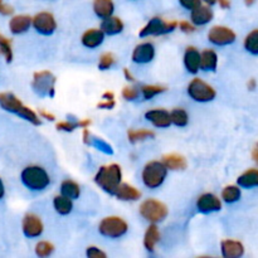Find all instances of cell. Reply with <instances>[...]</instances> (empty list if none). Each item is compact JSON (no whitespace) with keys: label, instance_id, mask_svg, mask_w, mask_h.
Here are the masks:
<instances>
[{"label":"cell","instance_id":"1","mask_svg":"<svg viewBox=\"0 0 258 258\" xmlns=\"http://www.w3.org/2000/svg\"><path fill=\"white\" fill-rule=\"evenodd\" d=\"M0 107L5 111H9V112L17 113L18 116L29 121L33 125H40L39 116L32 108L25 106L14 93L0 92Z\"/></svg>","mask_w":258,"mask_h":258},{"label":"cell","instance_id":"2","mask_svg":"<svg viewBox=\"0 0 258 258\" xmlns=\"http://www.w3.org/2000/svg\"><path fill=\"white\" fill-rule=\"evenodd\" d=\"M122 180V171L117 164L103 165L98 169L95 176V181L100 188H102L106 193L115 196V191L120 186Z\"/></svg>","mask_w":258,"mask_h":258},{"label":"cell","instance_id":"3","mask_svg":"<svg viewBox=\"0 0 258 258\" xmlns=\"http://www.w3.org/2000/svg\"><path fill=\"white\" fill-rule=\"evenodd\" d=\"M166 174H168V168L163 161H150L146 164L143 170V181L148 188H159L165 180Z\"/></svg>","mask_w":258,"mask_h":258},{"label":"cell","instance_id":"4","mask_svg":"<svg viewBox=\"0 0 258 258\" xmlns=\"http://www.w3.org/2000/svg\"><path fill=\"white\" fill-rule=\"evenodd\" d=\"M22 181L32 190H43L49 185V175L40 166H28L22 171Z\"/></svg>","mask_w":258,"mask_h":258},{"label":"cell","instance_id":"5","mask_svg":"<svg viewBox=\"0 0 258 258\" xmlns=\"http://www.w3.org/2000/svg\"><path fill=\"white\" fill-rule=\"evenodd\" d=\"M128 226L122 218L120 217H106L100 222L98 231L102 236L108 238H120L127 232Z\"/></svg>","mask_w":258,"mask_h":258},{"label":"cell","instance_id":"6","mask_svg":"<svg viewBox=\"0 0 258 258\" xmlns=\"http://www.w3.org/2000/svg\"><path fill=\"white\" fill-rule=\"evenodd\" d=\"M55 77L49 71L35 72L33 76L32 87L34 92L39 96H49L53 97L55 92Z\"/></svg>","mask_w":258,"mask_h":258},{"label":"cell","instance_id":"7","mask_svg":"<svg viewBox=\"0 0 258 258\" xmlns=\"http://www.w3.org/2000/svg\"><path fill=\"white\" fill-rule=\"evenodd\" d=\"M140 214L151 223L164 221L168 216V208L164 203L156 199H148L140 206Z\"/></svg>","mask_w":258,"mask_h":258},{"label":"cell","instance_id":"8","mask_svg":"<svg viewBox=\"0 0 258 258\" xmlns=\"http://www.w3.org/2000/svg\"><path fill=\"white\" fill-rule=\"evenodd\" d=\"M188 95L198 102H208L216 97V90L201 78H194L188 86Z\"/></svg>","mask_w":258,"mask_h":258},{"label":"cell","instance_id":"9","mask_svg":"<svg viewBox=\"0 0 258 258\" xmlns=\"http://www.w3.org/2000/svg\"><path fill=\"white\" fill-rule=\"evenodd\" d=\"M178 27V23L171 20V22H165L161 18L154 17L148 22V24L140 30L139 35L140 37H150V35H161L166 34L169 32H173Z\"/></svg>","mask_w":258,"mask_h":258},{"label":"cell","instance_id":"10","mask_svg":"<svg viewBox=\"0 0 258 258\" xmlns=\"http://www.w3.org/2000/svg\"><path fill=\"white\" fill-rule=\"evenodd\" d=\"M33 27L38 33L43 35H50L57 29V23L52 13L40 12L33 18Z\"/></svg>","mask_w":258,"mask_h":258},{"label":"cell","instance_id":"11","mask_svg":"<svg viewBox=\"0 0 258 258\" xmlns=\"http://www.w3.org/2000/svg\"><path fill=\"white\" fill-rule=\"evenodd\" d=\"M209 42L216 45L232 44L236 40V33L227 27L216 25L208 33Z\"/></svg>","mask_w":258,"mask_h":258},{"label":"cell","instance_id":"12","mask_svg":"<svg viewBox=\"0 0 258 258\" xmlns=\"http://www.w3.org/2000/svg\"><path fill=\"white\" fill-rule=\"evenodd\" d=\"M197 208L201 213H212L218 212L222 208L221 199L212 193H206L201 196L197 201Z\"/></svg>","mask_w":258,"mask_h":258},{"label":"cell","instance_id":"13","mask_svg":"<svg viewBox=\"0 0 258 258\" xmlns=\"http://www.w3.org/2000/svg\"><path fill=\"white\" fill-rule=\"evenodd\" d=\"M23 232L29 238H35L43 233V223L35 214H27L23 219Z\"/></svg>","mask_w":258,"mask_h":258},{"label":"cell","instance_id":"14","mask_svg":"<svg viewBox=\"0 0 258 258\" xmlns=\"http://www.w3.org/2000/svg\"><path fill=\"white\" fill-rule=\"evenodd\" d=\"M155 57V48L151 43H143L136 45L133 52V60L135 63H149Z\"/></svg>","mask_w":258,"mask_h":258},{"label":"cell","instance_id":"15","mask_svg":"<svg viewBox=\"0 0 258 258\" xmlns=\"http://www.w3.org/2000/svg\"><path fill=\"white\" fill-rule=\"evenodd\" d=\"M145 117L153 123L156 127H169L171 125V116L170 112H168L166 110H163V108H156V110H150L146 112Z\"/></svg>","mask_w":258,"mask_h":258},{"label":"cell","instance_id":"16","mask_svg":"<svg viewBox=\"0 0 258 258\" xmlns=\"http://www.w3.org/2000/svg\"><path fill=\"white\" fill-rule=\"evenodd\" d=\"M184 64L188 72L197 73L201 70V52L196 47H188L184 53Z\"/></svg>","mask_w":258,"mask_h":258},{"label":"cell","instance_id":"17","mask_svg":"<svg viewBox=\"0 0 258 258\" xmlns=\"http://www.w3.org/2000/svg\"><path fill=\"white\" fill-rule=\"evenodd\" d=\"M222 254L226 258H238L244 253V247L241 242L233 239H224L222 241Z\"/></svg>","mask_w":258,"mask_h":258},{"label":"cell","instance_id":"18","mask_svg":"<svg viewBox=\"0 0 258 258\" xmlns=\"http://www.w3.org/2000/svg\"><path fill=\"white\" fill-rule=\"evenodd\" d=\"M32 23H33V19L29 17V15H25V14L15 15V17H13L9 22L10 32H12L13 34H22V33L27 32V30L29 29Z\"/></svg>","mask_w":258,"mask_h":258},{"label":"cell","instance_id":"19","mask_svg":"<svg viewBox=\"0 0 258 258\" xmlns=\"http://www.w3.org/2000/svg\"><path fill=\"white\" fill-rule=\"evenodd\" d=\"M191 22L196 25L208 24L213 19V12L209 5H199L194 10H191Z\"/></svg>","mask_w":258,"mask_h":258},{"label":"cell","instance_id":"20","mask_svg":"<svg viewBox=\"0 0 258 258\" xmlns=\"http://www.w3.org/2000/svg\"><path fill=\"white\" fill-rule=\"evenodd\" d=\"M105 39V33L102 29H88L83 33L81 42L87 48H96Z\"/></svg>","mask_w":258,"mask_h":258},{"label":"cell","instance_id":"21","mask_svg":"<svg viewBox=\"0 0 258 258\" xmlns=\"http://www.w3.org/2000/svg\"><path fill=\"white\" fill-rule=\"evenodd\" d=\"M101 29L103 30L105 34H108V35L118 34V33L122 32L123 22L120 19V18L111 15V17L106 18V19H102Z\"/></svg>","mask_w":258,"mask_h":258},{"label":"cell","instance_id":"22","mask_svg":"<svg viewBox=\"0 0 258 258\" xmlns=\"http://www.w3.org/2000/svg\"><path fill=\"white\" fill-rule=\"evenodd\" d=\"M115 197L120 201H138L140 199L141 193L136 188H134L130 184H120L117 190L115 191Z\"/></svg>","mask_w":258,"mask_h":258},{"label":"cell","instance_id":"23","mask_svg":"<svg viewBox=\"0 0 258 258\" xmlns=\"http://www.w3.org/2000/svg\"><path fill=\"white\" fill-rule=\"evenodd\" d=\"M115 10V4L112 0H93V12L101 19L111 17Z\"/></svg>","mask_w":258,"mask_h":258},{"label":"cell","instance_id":"24","mask_svg":"<svg viewBox=\"0 0 258 258\" xmlns=\"http://www.w3.org/2000/svg\"><path fill=\"white\" fill-rule=\"evenodd\" d=\"M218 55L213 49H204L201 53V68L203 71H216Z\"/></svg>","mask_w":258,"mask_h":258},{"label":"cell","instance_id":"25","mask_svg":"<svg viewBox=\"0 0 258 258\" xmlns=\"http://www.w3.org/2000/svg\"><path fill=\"white\" fill-rule=\"evenodd\" d=\"M159 241H160V232H159L158 226L155 223L150 224L144 236V246L148 251L153 252Z\"/></svg>","mask_w":258,"mask_h":258},{"label":"cell","instance_id":"26","mask_svg":"<svg viewBox=\"0 0 258 258\" xmlns=\"http://www.w3.org/2000/svg\"><path fill=\"white\" fill-rule=\"evenodd\" d=\"M237 184L242 188H253L258 186V169H249L244 171L239 178L237 179Z\"/></svg>","mask_w":258,"mask_h":258},{"label":"cell","instance_id":"27","mask_svg":"<svg viewBox=\"0 0 258 258\" xmlns=\"http://www.w3.org/2000/svg\"><path fill=\"white\" fill-rule=\"evenodd\" d=\"M163 163L165 164L166 168L170 170H183L186 168V160L184 156L178 155V154H170L165 155L163 159Z\"/></svg>","mask_w":258,"mask_h":258},{"label":"cell","instance_id":"28","mask_svg":"<svg viewBox=\"0 0 258 258\" xmlns=\"http://www.w3.org/2000/svg\"><path fill=\"white\" fill-rule=\"evenodd\" d=\"M53 206H54L57 213L62 214V216H66V214L71 213L73 208V204H72V201H71V198L63 196V194L62 196L55 197L54 201H53Z\"/></svg>","mask_w":258,"mask_h":258},{"label":"cell","instance_id":"29","mask_svg":"<svg viewBox=\"0 0 258 258\" xmlns=\"http://www.w3.org/2000/svg\"><path fill=\"white\" fill-rule=\"evenodd\" d=\"M60 191H62L63 196L68 197L71 199H77L81 194L80 185L76 181L70 180V179L63 181L62 185H60Z\"/></svg>","mask_w":258,"mask_h":258},{"label":"cell","instance_id":"30","mask_svg":"<svg viewBox=\"0 0 258 258\" xmlns=\"http://www.w3.org/2000/svg\"><path fill=\"white\" fill-rule=\"evenodd\" d=\"M239 198H241V190L236 185L226 186L222 191V199L226 203H234V202L239 201Z\"/></svg>","mask_w":258,"mask_h":258},{"label":"cell","instance_id":"31","mask_svg":"<svg viewBox=\"0 0 258 258\" xmlns=\"http://www.w3.org/2000/svg\"><path fill=\"white\" fill-rule=\"evenodd\" d=\"M171 116V122L174 125L179 126V127H183V126L188 125V121H189V116L186 113L185 110L183 108H175L170 112Z\"/></svg>","mask_w":258,"mask_h":258},{"label":"cell","instance_id":"32","mask_svg":"<svg viewBox=\"0 0 258 258\" xmlns=\"http://www.w3.org/2000/svg\"><path fill=\"white\" fill-rule=\"evenodd\" d=\"M244 48L251 54L258 55V29L252 30L244 39Z\"/></svg>","mask_w":258,"mask_h":258},{"label":"cell","instance_id":"33","mask_svg":"<svg viewBox=\"0 0 258 258\" xmlns=\"http://www.w3.org/2000/svg\"><path fill=\"white\" fill-rule=\"evenodd\" d=\"M91 125V120L86 118V120H81L77 121V122H68V121H62V122H58L57 123V128L58 130H62V131H73L75 128L77 127H88Z\"/></svg>","mask_w":258,"mask_h":258},{"label":"cell","instance_id":"34","mask_svg":"<svg viewBox=\"0 0 258 258\" xmlns=\"http://www.w3.org/2000/svg\"><path fill=\"white\" fill-rule=\"evenodd\" d=\"M127 136H128V140H130L131 143H138V141L145 140V139L154 138L155 134H154V131L151 130L141 128V130H130L127 133Z\"/></svg>","mask_w":258,"mask_h":258},{"label":"cell","instance_id":"35","mask_svg":"<svg viewBox=\"0 0 258 258\" xmlns=\"http://www.w3.org/2000/svg\"><path fill=\"white\" fill-rule=\"evenodd\" d=\"M0 53L4 55L5 60H7L8 63L12 62L13 60L12 42H10V39L5 38L2 33H0Z\"/></svg>","mask_w":258,"mask_h":258},{"label":"cell","instance_id":"36","mask_svg":"<svg viewBox=\"0 0 258 258\" xmlns=\"http://www.w3.org/2000/svg\"><path fill=\"white\" fill-rule=\"evenodd\" d=\"M166 91V87L159 85H145L141 87V93L145 97V100H150L154 96L159 95V93H163Z\"/></svg>","mask_w":258,"mask_h":258},{"label":"cell","instance_id":"37","mask_svg":"<svg viewBox=\"0 0 258 258\" xmlns=\"http://www.w3.org/2000/svg\"><path fill=\"white\" fill-rule=\"evenodd\" d=\"M53 251H54V247H53L52 243H49V242L47 241L39 242V243L35 246V253L39 257L49 256V254L53 253Z\"/></svg>","mask_w":258,"mask_h":258},{"label":"cell","instance_id":"38","mask_svg":"<svg viewBox=\"0 0 258 258\" xmlns=\"http://www.w3.org/2000/svg\"><path fill=\"white\" fill-rule=\"evenodd\" d=\"M115 64V57L111 53H103L100 58V62H98V68L100 70H108L110 67Z\"/></svg>","mask_w":258,"mask_h":258},{"label":"cell","instance_id":"39","mask_svg":"<svg viewBox=\"0 0 258 258\" xmlns=\"http://www.w3.org/2000/svg\"><path fill=\"white\" fill-rule=\"evenodd\" d=\"M122 97L125 100H136L139 97V90L133 87V86H127V87H125L122 90Z\"/></svg>","mask_w":258,"mask_h":258},{"label":"cell","instance_id":"40","mask_svg":"<svg viewBox=\"0 0 258 258\" xmlns=\"http://www.w3.org/2000/svg\"><path fill=\"white\" fill-rule=\"evenodd\" d=\"M86 254L90 258H106L105 252H102L97 247H88L87 251H86Z\"/></svg>","mask_w":258,"mask_h":258},{"label":"cell","instance_id":"41","mask_svg":"<svg viewBox=\"0 0 258 258\" xmlns=\"http://www.w3.org/2000/svg\"><path fill=\"white\" fill-rule=\"evenodd\" d=\"M179 3L181 7L188 10H194L199 5H202V0H179Z\"/></svg>","mask_w":258,"mask_h":258},{"label":"cell","instance_id":"42","mask_svg":"<svg viewBox=\"0 0 258 258\" xmlns=\"http://www.w3.org/2000/svg\"><path fill=\"white\" fill-rule=\"evenodd\" d=\"M179 27H180V30H183L184 33H194L196 32V27H194L193 24H190L189 22H185V20H183V22L179 23Z\"/></svg>","mask_w":258,"mask_h":258},{"label":"cell","instance_id":"43","mask_svg":"<svg viewBox=\"0 0 258 258\" xmlns=\"http://www.w3.org/2000/svg\"><path fill=\"white\" fill-rule=\"evenodd\" d=\"M14 13V9H13L10 5L5 4L3 0H0V14L3 15H12Z\"/></svg>","mask_w":258,"mask_h":258},{"label":"cell","instance_id":"44","mask_svg":"<svg viewBox=\"0 0 258 258\" xmlns=\"http://www.w3.org/2000/svg\"><path fill=\"white\" fill-rule=\"evenodd\" d=\"M113 106H115V101L113 100H106V102L98 103L100 108H112Z\"/></svg>","mask_w":258,"mask_h":258},{"label":"cell","instance_id":"45","mask_svg":"<svg viewBox=\"0 0 258 258\" xmlns=\"http://www.w3.org/2000/svg\"><path fill=\"white\" fill-rule=\"evenodd\" d=\"M39 115L42 116V117L47 118V120H50V121L54 120V115H52V113L47 112V111H44V110H40L39 111Z\"/></svg>","mask_w":258,"mask_h":258},{"label":"cell","instance_id":"46","mask_svg":"<svg viewBox=\"0 0 258 258\" xmlns=\"http://www.w3.org/2000/svg\"><path fill=\"white\" fill-rule=\"evenodd\" d=\"M218 3L221 5V8H223V9H228L231 7V0H218Z\"/></svg>","mask_w":258,"mask_h":258},{"label":"cell","instance_id":"47","mask_svg":"<svg viewBox=\"0 0 258 258\" xmlns=\"http://www.w3.org/2000/svg\"><path fill=\"white\" fill-rule=\"evenodd\" d=\"M252 158H253V160L256 161V164L258 165V143L254 145L253 150H252Z\"/></svg>","mask_w":258,"mask_h":258},{"label":"cell","instance_id":"48","mask_svg":"<svg viewBox=\"0 0 258 258\" xmlns=\"http://www.w3.org/2000/svg\"><path fill=\"white\" fill-rule=\"evenodd\" d=\"M123 73H125L126 80H128V81H135V78L133 77V75H131V72L127 70V68H125V70H123Z\"/></svg>","mask_w":258,"mask_h":258},{"label":"cell","instance_id":"49","mask_svg":"<svg viewBox=\"0 0 258 258\" xmlns=\"http://www.w3.org/2000/svg\"><path fill=\"white\" fill-rule=\"evenodd\" d=\"M102 97L105 98V100H113V92H106V93H103Z\"/></svg>","mask_w":258,"mask_h":258},{"label":"cell","instance_id":"50","mask_svg":"<svg viewBox=\"0 0 258 258\" xmlns=\"http://www.w3.org/2000/svg\"><path fill=\"white\" fill-rule=\"evenodd\" d=\"M4 193H5V189H4V184H3L2 179H0V199L4 197Z\"/></svg>","mask_w":258,"mask_h":258},{"label":"cell","instance_id":"51","mask_svg":"<svg viewBox=\"0 0 258 258\" xmlns=\"http://www.w3.org/2000/svg\"><path fill=\"white\" fill-rule=\"evenodd\" d=\"M204 3H206L207 5H209V7H211V5H214L216 4L217 2H218V0H203Z\"/></svg>","mask_w":258,"mask_h":258},{"label":"cell","instance_id":"52","mask_svg":"<svg viewBox=\"0 0 258 258\" xmlns=\"http://www.w3.org/2000/svg\"><path fill=\"white\" fill-rule=\"evenodd\" d=\"M254 2H256V0H244V3H246V5H248V7H249V5L253 4Z\"/></svg>","mask_w":258,"mask_h":258}]
</instances>
